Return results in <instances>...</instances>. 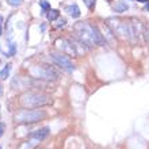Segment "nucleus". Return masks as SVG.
<instances>
[{
  "label": "nucleus",
  "instance_id": "f257e3e1",
  "mask_svg": "<svg viewBox=\"0 0 149 149\" xmlns=\"http://www.w3.org/2000/svg\"><path fill=\"white\" fill-rule=\"evenodd\" d=\"M73 30L76 33V38L80 39L86 46H94V45L102 46L106 43V38L103 37L100 30L88 22H77L74 24Z\"/></svg>",
  "mask_w": 149,
  "mask_h": 149
},
{
  "label": "nucleus",
  "instance_id": "f03ea898",
  "mask_svg": "<svg viewBox=\"0 0 149 149\" xmlns=\"http://www.w3.org/2000/svg\"><path fill=\"white\" fill-rule=\"evenodd\" d=\"M107 26L111 29V31L114 33V36L119 37L123 39H129L133 41V36H132V29H130L129 20H123L121 18H109L107 19Z\"/></svg>",
  "mask_w": 149,
  "mask_h": 149
},
{
  "label": "nucleus",
  "instance_id": "7ed1b4c3",
  "mask_svg": "<svg viewBox=\"0 0 149 149\" xmlns=\"http://www.w3.org/2000/svg\"><path fill=\"white\" fill-rule=\"evenodd\" d=\"M20 103H22V106L23 107H34V109H39V107L52 104L53 100H52L47 95L36 94V92H27V94L22 95Z\"/></svg>",
  "mask_w": 149,
  "mask_h": 149
},
{
  "label": "nucleus",
  "instance_id": "20e7f679",
  "mask_svg": "<svg viewBox=\"0 0 149 149\" xmlns=\"http://www.w3.org/2000/svg\"><path fill=\"white\" fill-rule=\"evenodd\" d=\"M46 111L43 110H20L15 114L16 123H37L46 118Z\"/></svg>",
  "mask_w": 149,
  "mask_h": 149
},
{
  "label": "nucleus",
  "instance_id": "39448f33",
  "mask_svg": "<svg viewBox=\"0 0 149 149\" xmlns=\"http://www.w3.org/2000/svg\"><path fill=\"white\" fill-rule=\"evenodd\" d=\"M49 133H50V129H49V127H42V129H38V130H36V132H33V133L29 136V140L26 142H23V144L19 146V149H34L39 142L43 141V140L49 136Z\"/></svg>",
  "mask_w": 149,
  "mask_h": 149
},
{
  "label": "nucleus",
  "instance_id": "423d86ee",
  "mask_svg": "<svg viewBox=\"0 0 149 149\" xmlns=\"http://www.w3.org/2000/svg\"><path fill=\"white\" fill-rule=\"evenodd\" d=\"M31 73L37 79H45V80H57L58 73L50 67H34L31 69Z\"/></svg>",
  "mask_w": 149,
  "mask_h": 149
},
{
  "label": "nucleus",
  "instance_id": "0eeeda50",
  "mask_svg": "<svg viewBox=\"0 0 149 149\" xmlns=\"http://www.w3.org/2000/svg\"><path fill=\"white\" fill-rule=\"evenodd\" d=\"M50 58L53 60V63L60 67L61 69L67 72H73L74 71V65L72 64V61L68 58V56H64V54H60V53H50Z\"/></svg>",
  "mask_w": 149,
  "mask_h": 149
},
{
  "label": "nucleus",
  "instance_id": "6e6552de",
  "mask_svg": "<svg viewBox=\"0 0 149 149\" xmlns=\"http://www.w3.org/2000/svg\"><path fill=\"white\" fill-rule=\"evenodd\" d=\"M56 46L58 47L61 52L67 53L68 56H74V57H77V53L74 50V46H73V43H72L71 38L57 39V41H56Z\"/></svg>",
  "mask_w": 149,
  "mask_h": 149
},
{
  "label": "nucleus",
  "instance_id": "1a4fd4ad",
  "mask_svg": "<svg viewBox=\"0 0 149 149\" xmlns=\"http://www.w3.org/2000/svg\"><path fill=\"white\" fill-rule=\"evenodd\" d=\"M113 8L115 12H125V11H127L129 6H127V3L123 1V0H117V1L113 4Z\"/></svg>",
  "mask_w": 149,
  "mask_h": 149
},
{
  "label": "nucleus",
  "instance_id": "9d476101",
  "mask_svg": "<svg viewBox=\"0 0 149 149\" xmlns=\"http://www.w3.org/2000/svg\"><path fill=\"white\" fill-rule=\"evenodd\" d=\"M67 12L72 18H79L80 16V8H79L77 4H71L67 7Z\"/></svg>",
  "mask_w": 149,
  "mask_h": 149
},
{
  "label": "nucleus",
  "instance_id": "9b49d317",
  "mask_svg": "<svg viewBox=\"0 0 149 149\" xmlns=\"http://www.w3.org/2000/svg\"><path fill=\"white\" fill-rule=\"evenodd\" d=\"M58 15H60V12L57 10H49V12L46 14V18L49 20H56V19H58Z\"/></svg>",
  "mask_w": 149,
  "mask_h": 149
},
{
  "label": "nucleus",
  "instance_id": "f8f14e48",
  "mask_svg": "<svg viewBox=\"0 0 149 149\" xmlns=\"http://www.w3.org/2000/svg\"><path fill=\"white\" fill-rule=\"evenodd\" d=\"M10 71H11V64H7V65L4 67L3 71L0 72V79H1V80L7 79V77H8V74H10Z\"/></svg>",
  "mask_w": 149,
  "mask_h": 149
},
{
  "label": "nucleus",
  "instance_id": "ddd939ff",
  "mask_svg": "<svg viewBox=\"0 0 149 149\" xmlns=\"http://www.w3.org/2000/svg\"><path fill=\"white\" fill-rule=\"evenodd\" d=\"M39 6H41V8H42L43 11H47V10H50V4L47 3L46 0H41V1H39Z\"/></svg>",
  "mask_w": 149,
  "mask_h": 149
},
{
  "label": "nucleus",
  "instance_id": "4468645a",
  "mask_svg": "<svg viewBox=\"0 0 149 149\" xmlns=\"http://www.w3.org/2000/svg\"><path fill=\"white\" fill-rule=\"evenodd\" d=\"M83 1L87 6V8H90V10H92L95 7V3H96V0H83Z\"/></svg>",
  "mask_w": 149,
  "mask_h": 149
},
{
  "label": "nucleus",
  "instance_id": "2eb2a0df",
  "mask_svg": "<svg viewBox=\"0 0 149 149\" xmlns=\"http://www.w3.org/2000/svg\"><path fill=\"white\" fill-rule=\"evenodd\" d=\"M67 24V20L64 19V18H60V19H57V23H56V27L57 29H61V27H64Z\"/></svg>",
  "mask_w": 149,
  "mask_h": 149
},
{
  "label": "nucleus",
  "instance_id": "dca6fc26",
  "mask_svg": "<svg viewBox=\"0 0 149 149\" xmlns=\"http://www.w3.org/2000/svg\"><path fill=\"white\" fill-rule=\"evenodd\" d=\"M22 1H23V0H7V3L10 4V6H12V7H18V6H20Z\"/></svg>",
  "mask_w": 149,
  "mask_h": 149
},
{
  "label": "nucleus",
  "instance_id": "f3484780",
  "mask_svg": "<svg viewBox=\"0 0 149 149\" xmlns=\"http://www.w3.org/2000/svg\"><path fill=\"white\" fill-rule=\"evenodd\" d=\"M15 54V43H11L10 45V56H14Z\"/></svg>",
  "mask_w": 149,
  "mask_h": 149
},
{
  "label": "nucleus",
  "instance_id": "a211bd4d",
  "mask_svg": "<svg viewBox=\"0 0 149 149\" xmlns=\"http://www.w3.org/2000/svg\"><path fill=\"white\" fill-rule=\"evenodd\" d=\"M4 130H6V125H4L3 122H0V137L4 134Z\"/></svg>",
  "mask_w": 149,
  "mask_h": 149
},
{
  "label": "nucleus",
  "instance_id": "6ab92c4d",
  "mask_svg": "<svg viewBox=\"0 0 149 149\" xmlns=\"http://www.w3.org/2000/svg\"><path fill=\"white\" fill-rule=\"evenodd\" d=\"M1 95H3V86L0 84V96H1Z\"/></svg>",
  "mask_w": 149,
  "mask_h": 149
},
{
  "label": "nucleus",
  "instance_id": "aec40b11",
  "mask_svg": "<svg viewBox=\"0 0 149 149\" xmlns=\"http://www.w3.org/2000/svg\"><path fill=\"white\" fill-rule=\"evenodd\" d=\"M146 39H148V41H149V29H148V30H146Z\"/></svg>",
  "mask_w": 149,
  "mask_h": 149
},
{
  "label": "nucleus",
  "instance_id": "412c9836",
  "mask_svg": "<svg viewBox=\"0 0 149 149\" xmlns=\"http://www.w3.org/2000/svg\"><path fill=\"white\" fill-rule=\"evenodd\" d=\"M137 1H140V3H146L148 0H137Z\"/></svg>",
  "mask_w": 149,
  "mask_h": 149
},
{
  "label": "nucleus",
  "instance_id": "4be33fe9",
  "mask_svg": "<svg viewBox=\"0 0 149 149\" xmlns=\"http://www.w3.org/2000/svg\"><path fill=\"white\" fill-rule=\"evenodd\" d=\"M145 10H146V11H148V10H149V3H148V4H146V6H145Z\"/></svg>",
  "mask_w": 149,
  "mask_h": 149
},
{
  "label": "nucleus",
  "instance_id": "5701e85b",
  "mask_svg": "<svg viewBox=\"0 0 149 149\" xmlns=\"http://www.w3.org/2000/svg\"><path fill=\"white\" fill-rule=\"evenodd\" d=\"M1 22H3V18H1V16H0V23H1Z\"/></svg>",
  "mask_w": 149,
  "mask_h": 149
},
{
  "label": "nucleus",
  "instance_id": "b1692460",
  "mask_svg": "<svg viewBox=\"0 0 149 149\" xmlns=\"http://www.w3.org/2000/svg\"><path fill=\"white\" fill-rule=\"evenodd\" d=\"M0 36H1V26H0Z\"/></svg>",
  "mask_w": 149,
  "mask_h": 149
},
{
  "label": "nucleus",
  "instance_id": "393cba45",
  "mask_svg": "<svg viewBox=\"0 0 149 149\" xmlns=\"http://www.w3.org/2000/svg\"><path fill=\"white\" fill-rule=\"evenodd\" d=\"M0 149H1V146H0Z\"/></svg>",
  "mask_w": 149,
  "mask_h": 149
},
{
  "label": "nucleus",
  "instance_id": "a878e982",
  "mask_svg": "<svg viewBox=\"0 0 149 149\" xmlns=\"http://www.w3.org/2000/svg\"><path fill=\"white\" fill-rule=\"evenodd\" d=\"M0 117H1V115H0Z\"/></svg>",
  "mask_w": 149,
  "mask_h": 149
}]
</instances>
